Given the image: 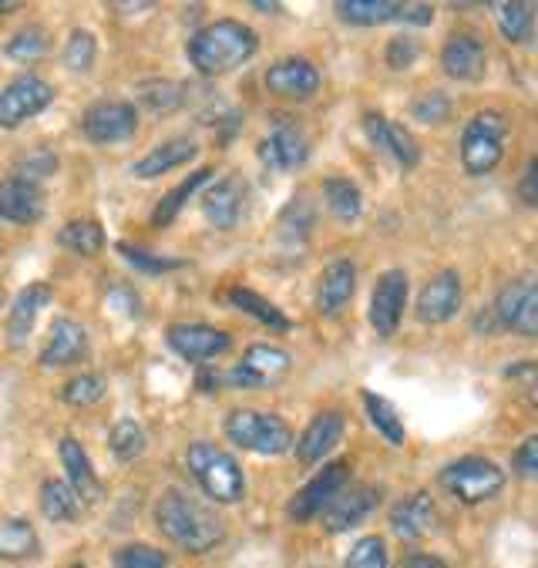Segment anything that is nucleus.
Wrapping results in <instances>:
<instances>
[{"label":"nucleus","mask_w":538,"mask_h":568,"mask_svg":"<svg viewBox=\"0 0 538 568\" xmlns=\"http://www.w3.org/2000/svg\"><path fill=\"white\" fill-rule=\"evenodd\" d=\"M155 525L172 545H179L192 555H202L226 538L223 518L212 508H205L199 498H192L179 488H169L155 501Z\"/></svg>","instance_id":"obj_1"},{"label":"nucleus","mask_w":538,"mask_h":568,"mask_svg":"<svg viewBox=\"0 0 538 568\" xmlns=\"http://www.w3.org/2000/svg\"><path fill=\"white\" fill-rule=\"evenodd\" d=\"M256 48H260V38L250 24L223 18V21H212V24L199 28L189 38L185 54L199 74L220 78V74H230L240 64H246L256 54Z\"/></svg>","instance_id":"obj_2"},{"label":"nucleus","mask_w":538,"mask_h":568,"mask_svg":"<svg viewBox=\"0 0 538 568\" xmlns=\"http://www.w3.org/2000/svg\"><path fill=\"white\" fill-rule=\"evenodd\" d=\"M185 468L189 475L199 481V488L220 505H236L246 495V475L240 468V462L230 450L215 447L209 440H195L185 450Z\"/></svg>","instance_id":"obj_3"},{"label":"nucleus","mask_w":538,"mask_h":568,"mask_svg":"<svg viewBox=\"0 0 538 568\" xmlns=\"http://www.w3.org/2000/svg\"><path fill=\"white\" fill-rule=\"evenodd\" d=\"M223 430L236 447L263 454V458H276V454H286L293 447V427L283 417L270 410H256V407L230 410Z\"/></svg>","instance_id":"obj_4"},{"label":"nucleus","mask_w":538,"mask_h":568,"mask_svg":"<svg viewBox=\"0 0 538 568\" xmlns=\"http://www.w3.org/2000/svg\"><path fill=\"white\" fill-rule=\"evenodd\" d=\"M508 122L501 111H478L461 132V165L468 175H488L505 159Z\"/></svg>","instance_id":"obj_5"},{"label":"nucleus","mask_w":538,"mask_h":568,"mask_svg":"<svg viewBox=\"0 0 538 568\" xmlns=\"http://www.w3.org/2000/svg\"><path fill=\"white\" fill-rule=\"evenodd\" d=\"M438 481L451 498L465 505H481L505 488V471L488 458H458L441 468Z\"/></svg>","instance_id":"obj_6"},{"label":"nucleus","mask_w":538,"mask_h":568,"mask_svg":"<svg viewBox=\"0 0 538 568\" xmlns=\"http://www.w3.org/2000/svg\"><path fill=\"white\" fill-rule=\"evenodd\" d=\"M293 367V357L273 344H253L243 361L226 374V384L236 390H270L276 387Z\"/></svg>","instance_id":"obj_7"},{"label":"nucleus","mask_w":538,"mask_h":568,"mask_svg":"<svg viewBox=\"0 0 538 568\" xmlns=\"http://www.w3.org/2000/svg\"><path fill=\"white\" fill-rule=\"evenodd\" d=\"M81 132L88 135V142L94 145H119L129 142L139 132V108L132 101H94L84 119H81Z\"/></svg>","instance_id":"obj_8"},{"label":"nucleus","mask_w":538,"mask_h":568,"mask_svg":"<svg viewBox=\"0 0 538 568\" xmlns=\"http://www.w3.org/2000/svg\"><path fill=\"white\" fill-rule=\"evenodd\" d=\"M54 101V88L38 74H21L0 88V129H21Z\"/></svg>","instance_id":"obj_9"},{"label":"nucleus","mask_w":538,"mask_h":568,"mask_svg":"<svg viewBox=\"0 0 538 568\" xmlns=\"http://www.w3.org/2000/svg\"><path fill=\"white\" fill-rule=\"evenodd\" d=\"M351 485V462H334L327 465L319 475H313L286 505V518L303 525V521H313L323 508L334 501V495H341L344 488Z\"/></svg>","instance_id":"obj_10"},{"label":"nucleus","mask_w":538,"mask_h":568,"mask_svg":"<svg viewBox=\"0 0 538 568\" xmlns=\"http://www.w3.org/2000/svg\"><path fill=\"white\" fill-rule=\"evenodd\" d=\"M495 320L505 329L521 333V336L538 333V286L531 276H518L501 286V293L495 300Z\"/></svg>","instance_id":"obj_11"},{"label":"nucleus","mask_w":538,"mask_h":568,"mask_svg":"<svg viewBox=\"0 0 538 568\" xmlns=\"http://www.w3.org/2000/svg\"><path fill=\"white\" fill-rule=\"evenodd\" d=\"M165 339H169V347L189 364H205L212 357H223L233 347V336L226 329L205 326V323H172Z\"/></svg>","instance_id":"obj_12"},{"label":"nucleus","mask_w":538,"mask_h":568,"mask_svg":"<svg viewBox=\"0 0 538 568\" xmlns=\"http://www.w3.org/2000/svg\"><path fill=\"white\" fill-rule=\"evenodd\" d=\"M407 290H410V283H407L404 270L380 273V280L374 286V296H370V326L380 336H394L397 333L404 306H407Z\"/></svg>","instance_id":"obj_13"},{"label":"nucleus","mask_w":538,"mask_h":568,"mask_svg":"<svg viewBox=\"0 0 538 568\" xmlns=\"http://www.w3.org/2000/svg\"><path fill=\"white\" fill-rule=\"evenodd\" d=\"M441 68L455 81H481L488 68V48L475 31H455L448 34L441 48Z\"/></svg>","instance_id":"obj_14"},{"label":"nucleus","mask_w":538,"mask_h":568,"mask_svg":"<svg viewBox=\"0 0 538 568\" xmlns=\"http://www.w3.org/2000/svg\"><path fill=\"white\" fill-rule=\"evenodd\" d=\"M266 91L286 101H309L319 91V71L306 58H283L266 71Z\"/></svg>","instance_id":"obj_15"},{"label":"nucleus","mask_w":538,"mask_h":568,"mask_svg":"<svg viewBox=\"0 0 538 568\" xmlns=\"http://www.w3.org/2000/svg\"><path fill=\"white\" fill-rule=\"evenodd\" d=\"M380 501V491L370 488V485H347L341 495H334V501L323 508V528L341 535V531H351L357 528Z\"/></svg>","instance_id":"obj_16"},{"label":"nucleus","mask_w":538,"mask_h":568,"mask_svg":"<svg viewBox=\"0 0 538 568\" xmlns=\"http://www.w3.org/2000/svg\"><path fill=\"white\" fill-rule=\"evenodd\" d=\"M461 296H465V286H461V276L455 270H445L438 273L430 283H424L420 296H417V320L420 323H448L458 306H461Z\"/></svg>","instance_id":"obj_17"},{"label":"nucleus","mask_w":538,"mask_h":568,"mask_svg":"<svg viewBox=\"0 0 538 568\" xmlns=\"http://www.w3.org/2000/svg\"><path fill=\"white\" fill-rule=\"evenodd\" d=\"M309 155V142L300 125L293 122H276V129L260 142V162L273 172H290L303 165Z\"/></svg>","instance_id":"obj_18"},{"label":"nucleus","mask_w":538,"mask_h":568,"mask_svg":"<svg viewBox=\"0 0 538 568\" xmlns=\"http://www.w3.org/2000/svg\"><path fill=\"white\" fill-rule=\"evenodd\" d=\"M344 430H347L344 414H337V410L316 414V417L306 424V430H303L300 437H293V444H296V458H300L303 465H319V462L327 458V454L344 440Z\"/></svg>","instance_id":"obj_19"},{"label":"nucleus","mask_w":538,"mask_h":568,"mask_svg":"<svg viewBox=\"0 0 538 568\" xmlns=\"http://www.w3.org/2000/svg\"><path fill=\"white\" fill-rule=\"evenodd\" d=\"M246 182L240 175H226L220 182H212L209 192L202 195V212L215 225V230H233L246 209Z\"/></svg>","instance_id":"obj_20"},{"label":"nucleus","mask_w":538,"mask_h":568,"mask_svg":"<svg viewBox=\"0 0 538 568\" xmlns=\"http://www.w3.org/2000/svg\"><path fill=\"white\" fill-rule=\"evenodd\" d=\"M364 132H367L370 145L380 149V152H387L400 169H414L420 162V149L414 142V135L404 125L390 122L387 115H377V111L364 115Z\"/></svg>","instance_id":"obj_21"},{"label":"nucleus","mask_w":538,"mask_h":568,"mask_svg":"<svg viewBox=\"0 0 538 568\" xmlns=\"http://www.w3.org/2000/svg\"><path fill=\"white\" fill-rule=\"evenodd\" d=\"M84 357H88V329L71 316H58L51 323L48 344L41 351V364L44 367H71V364H81Z\"/></svg>","instance_id":"obj_22"},{"label":"nucleus","mask_w":538,"mask_h":568,"mask_svg":"<svg viewBox=\"0 0 538 568\" xmlns=\"http://www.w3.org/2000/svg\"><path fill=\"white\" fill-rule=\"evenodd\" d=\"M357 293V263L337 260L319 273L316 283V313L319 316H337Z\"/></svg>","instance_id":"obj_23"},{"label":"nucleus","mask_w":538,"mask_h":568,"mask_svg":"<svg viewBox=\"0 0 538 568\" xmlns=\"http://www.w3.org/2000/svg\"><path fill=\"white\" fill-rule=\"evenodd\" d=\"M44 215V195L41 185L24 182L18 175L0 182V219L14 225H34Z\"/></svg>","instance_id":"obj_24"},{"label":"nucleus","mask_w":538,"mask_h":568,"mask_svg":"<svg viewBox=\"0 0 538 568\" xmlns=\"http://www.w3.org/2000/svg\"><path fill=\"white\" fill-rule=\"evenodd\" d=\"M51 300H54V293H51L48 283H31L28 290L18 293V300L11 306V316H8V344L14 351L28 344L38 316L44 313V306H51Z\"/></svg>","instance_id":"obj_25"},{"label":"nucleus","mask_w":538,"mask_h":568,"mask_svg":"<svg viewBox=\"0 0 538 568\" xmlns=\"http://www.w3.org/2000/svg\"><path fill=\"white\" fill-rule=\"evenodd\" d=\"M58 454H61V465L68 471V488L78 495V501H94L101 495V485H98V475L91 468V458H88V450L81 447V440L64 434L61 444H58Z\"/></svg>","instance_id":"obj_26"},{"label":"nucleus","mask_w":538,"mask_h":568,"mask_svg":"<svg viewBox=\"0 0 538 568\" xmlns=\"http://www.w3.org/2000/svg\"><path fill=\"white\" fill-rule=\"evenodd\" d=\"M195 155H199V145L192 139H165L162 145H155L145 159H139L132 165V175L135 179H159L172 169L189 165Z\"/></svg>","instance_id":"obj_27"},{"label":"nucleus","mask_w":538,"mask_h":568,"mask_svg":"<svg viewBox=\"0 0 538 568\" xmlns=\"http://www.w3.org/2000/svg\"><path fill=\"white\" fill-rule=\"evenodd\" d=\"M430 525H435V501H430V495H427V491H414V495H407V498H404V501H397V505H394V511H390V528H394V535H397V538L414 541V538L427 535V531H430Z\"/></svg>","instance_id":"obj_28"},{"label":"nucleus","mask_w":538,"mask_h":568,"mask_svg":"<svg viewBox=\"0 0 538 568\" xmlns=\"http://www.w3.org/2000/svg\"><path fill=\"white\" fill-rule=\"evenodd\" d=\"M337 14L347 24H361V28H374V24H387V21H400L404 4L397 0H341Z\"/></svg>","instance_id":"obj_29"},{"label":"nucleus","mask_w":538,"mask_h":568,"mask_svg":"<svg viewBox=\"0 0 538 568\" xmlns=\"http://www.w3.org/2000/svg\"><path fill=\"white\" fill-rule=\"evenodd\" d=\"M205 182H212V169H195V172H192L189 179H182L172 192H165L162 202H159L155 212H152V225H155V230H165V225H172V219L182 212V205H185Z\"/></svg>","instance_id":"obj_30"},{"label":"nucleus","mask_w":538,"mask_h":568,"mask_svg":"<svg viewBox=\"0 0 538 568\" xmlns=\"http://www.w3.org/2000/svg\"><path fill=\"white\" fill-rule=\"evenodd\" d=\"M491 11H495V21H498L508 44H525L531 38L535 14H531L528 0H495Z\"/></svg>","instance_id":"obj_31"},{"label":"nucleus","mask_w":538,"mask_h":568,"mask_svg":"<svg viewBox=\"0 0 538 568\" xmlns=\"http://www.w3.org/2000/svg\"><path fill=\"white\" fill-rule=\"evenodd\" d=\"M38 551V531L24 518H0V561H21Z\"/></svg>","instance_id":"obj_32"},{"label":"nucleus","mask_w":538,"mask_h":568,"mask_svg":"<svg viewBox=\"0 0 538 568\" xmlns=\"http://www.w3.org/2000/svg\"><path fill=\"white\" fill-rule=\"evenodd\" d=\"M58 243L78 256H98L104 250V230L94 219H71L58 233Z\"/></svg>","instance_id":"obj_33"},{"label":"nucleus","mask_w":538,"mask_h":568,"mask_svg":"<svg viewBox=\"0 0 538 568\" xmlns=\"http://www.w3.org/2000/svg\"><path fill=\"white\" fill-rule=\"evenodd\" d=\"M323 199H327V209H331L341 222H354V219H361V212H364V195H361V189H357L351 179H341V175H334V179L323 182Z\"/></svg>","instance_id":"obj_34"},{"label":"nucleus","mask_w":538,"mask_h":568,"mask_svg":"<svg viewBox=\"0 0 538 568\" xmlns=\"http://www.w3.org/2000/svg\"><path fill=\"white\" fill-rule=\"evenodd\" d=\"M364 404H367V417H370V424L377 427V434L387 440V444H394V447H404V440H407V430H404V420H400V414H397V407L387 400V397H380V394H364Z\"/></svg>","instance_id":"obj_35"},{"label":"nucleus","mask_w":538,"mask_h":568,"mask_svg":"<svg viewBox=\"0 0 538 568\" xmlns=\"http://www.w3.org/2000/svg\"><path fill=\"white\" fill-rule=\"evenodd\" d=\"M230 303H233L236 310H243V313L256 316L263 326H270V329H276V333H286V329H290V320L280 313V306H273L270 300H263V296H260V293H253V290L233 286V290H230Z\"/></svg>","instance_id":"obj_36"},{"label":"nucleus","mask_w":538,"mask_h":568,"mask_svg":"<svg viewBox=\"0 0 538 568\" xmlns=\"http://www.w3.org/2000/svg\"><path fill=\"white\" fill-rule=\"evenodd\" d=\"M78 495L68 488V481H44L41 485V511L51 521H71L78 515Z\"/></svg>","instance_id":"obj_37"},{"label":"nucleus","mask_w":538,"mask_h":568,"mask_svg":"<svg viewBox=\"0 0 538 568\" xmlns=\"http://www.w3.org/2000/svg\"><path fill=\"white\" fill-rule=\"evenodd\" d=\"M108 444H112L115 458L129 465V462H135V458H142V454H145V430L135 420H119L112 427V437H108Z\"/></svg>","instance_id":"obj_38"},{"label":"nucleus","mask_w":538,"mask_h":568,"mask_svg":"<svg viewBox=\"0 0 538 568\" xmlns=\"http://www.w3.org/2000/svg\"><path fill=\"white\" fill-rule=\"evenodd\" d=\"M94 58H98V41L91 31H71L68 44H64V64L74 71V74H88L94 68Z\"/></svg>","instance_id":"obj_39"},{"label":"nucleus","mask_w":538,"mask_h":568,"mask_svg":"<svg viewBox=\"0 0 538 568\" xmlns=\"http://www.w3.org/2000/svg\"><path fill=\"white\" fill-rule=\"evenodd\" d=\"M119 253H122V260H125L129 266H135V270L145 273V276H162V273H172V270L182 266V260H169V256H162V253H149V250H142V246H129V243H119Z\"/></svg>","instance_id":"obj_40"},{"label":"nucleus","mask_w":538,"mask_h":568,"mask_svg":"<svg viewBox=\"0 0 538 568\" xmlns=\"http://www.w3.org/2000/svg\"><path fill=\"white\" fill-rule=\"evenodd\" d=\"M104 394H108V384H104V377H98V374H81V377L68 381L64 390H61V397H64L71 407H91V404H98Z\"/></svg>","instance_id":"obj_41"},{"label":"nucleus","mask_w":538,"mask_h":568,"mask_svg":"<svg viewBox=\"0 0 538 568\" xmlns=\"http://www.w3.org/2000/svg\"><path fill=\"white\" fill-rule=\"evenodd\" d=\"M139 101L149 111H172L182 104V88L175 81H145L139 88Z\"/></svg>","instance_id":"obj_42"},{"label":"nucleus","mask_w":538,"mask_h":568,"mask_svg":"<svg viewBox=\"0 0 538 568\" xmlns=\"http://www.w3.org/2000/svg\"><path fill=\"white\" fill-rule=\"evenodd\" d=\"M44 48H48L44 31H41V28H24V31H18V34L8 41V58L31 64V61H38V58L44 54Z\"/></svg>","instance_id":"obj_43"},{"label":"nucleus","mask_w":538,"mask_h":568,"mask_svg":"<svg viewBox=\"0 0 538 568\" xmlns=\"http://www.w3.org/2000/svg\"><path fill=\"white\" fill-rule=\"evenodd\" d=\"M115 568H169V555L152 545H125L115 555Z\"/></svg>","instance_id":"obj_44"},{"label":"nucleus","mask_w":538,"mask_h":568,"mask_svg":"<svg viewBox=\"0 0 538 568\" xmlns=\"http://www.w3.org/2000/svg\"><path fill=\"white\" fill-rule=\"evenodd\" d=\"M347 568H387V545L377 535L361 538L351 555H347Z\"/></svg>","instance_id":"obj_45"},{"label":"nucleus","mask_w":538,"mask_h":568,"mask_svg":"<svg viewBox=\"0 0 538 568\" xmlns=\"http://www.w3.org/2000/svg\"><path fill=\"white\" fill-rule=\"evenodd\" d=\"M410 111H414V119L417 122H424V125H430V122H445L448 119V111H451V101L441 94V91H427V94H420L414 104H410Z\"/></svg>","instance_id":"obj_46"},{"label":"nucleus","mask_w":538,"mask_h":568,"mask_svg":"<svg viewBox=\"0 0 538 568\" xmlns=\"http://www.w3.org/2000/svg\"><path fill=\"white\" fill-rule=\"evenodd\" d=\"M417 54H420V44L410 34L390 38V44H387V64H390V71H407L417 61Z\"/></svg>","instance_id":"obj_47"},{"label":"nucleus","mask_w":538,"mask_h":568,"mask_svg":"<svg viewBox=\"0 0 538 568\" xmlns=\"http://www.w3.org/2000/svg\"><path fill=\"white\" fill-rule=\"evenodd\" d=\"M58 169V159L51 155V152H31L28 159H21V165H18V179H24V182H34L38 185V179H44V175H51Z\"/></svg>","instance_id":"obj_48"},{"label":"nucleus","mask_w":538,"mask_h":568,"mask_svg":"<svg viewBox=\"0 0 538 568\" xmlns=\"http://www.w3.org/2000/svg\"><path fill=\"white\" fill-rule=\"evenodd\" d=\"M515 471H518L521 478H535V475H538V437H535V434L525 437L521 447L515 450Z\"/></svg>","instance_id":"obj_49"},{"label":"nucleus","mask_w":538,"mask_h":568,"mask_svg":"<svg viewBox=\"0 0 538 568\" xmlns=\"http://www.w3.org/2000/svg\"><path fill=\"white\" fill-rule=\"evenodd\" d=\"M535 175H538V159H528L525 175H521V185H518V192H521V202H525V205H535V202H538Z\"/></svg>","instance_id":"obj_50"},{"label":"nucleus","mask_w":538,"mask_h":568,"mask_svg":"<svg viewBox=\"0 0 538 568\" xmlns=\"http://www.w3.org/2000/svg\"><path fill=\"white\" fill-rule=\"evenodd\" d=\"M400 21H407V24H430V21H435V8H430V4H404Z\"/></svg>","instance_id":"obj_51"},{"label":"nucleus","mask_w":538,"mask_h":568,"mask_svg":"<svg viewBox=\"0 0 538 568\" xmlns=\"http://www.w3.org/2000/svg\"><path fill=\"white\" fill-rule=\"evenodd\" d=\"M397 568H448L438 555H407Z\"/></svg>","instance_id":"obj_52"},{"label":"nucleus","mask_w":538,"mask_h":568,"mask_svg":"<svg viewBox=\"0 0 538 568\" xmlns=\"http://www.w3.org/2000/svg\"><path fill=\"white\" fill-rule=\"evenodd\" d=\"M508 377L511 381H518L525 390H531V384H535V364H521V367H511L508 371Z\"/></svg>","instance_id":"obj_53"},{"label":"nucleus","mask_w":538,"mask_h":568,"mask_svg":"<svg viewBox=\"0 0 538 568\" xmlns=\"http://www.w3.org/2000/svg\"><path fill=\"white\" fill-rule=\"evenodd\" d=\"M253 8H256V11H263V14H270V11H280V4H263V0H256Z\"/></svg>","instance_id":"obj_54"},{"label":"nucleus","mask_w":538,"mask_h":568,"mask_svg":"<svg viewBox=\"0 0 538 568\" xmlns=\"http://www.w3.org/2000/svg\"><path fill=\"white\" fill-rule=\"evenodd\" d=\"M21 4H14V0H4V4H0V14H11V11H18Z\"/></svg>","instance_id":"obj_55"},{"label":"nucleus","mask_w":538,"mask_h":568,"mask_svg":"<svg viewBox=\"0 0 538 568\" xmlns=\"http://www.w3.org/2000/svg\"><path fill=\"white\" fill-rule=\"evenodd\" d=\"M0 253H4V240H0Z\"/></svg>","instance_id":"obj_56"},{"label":"nucleus","mask_w":538,"mask_h":568,"mask_svg":"<svg viewBox=\"0 0 538 568\" xmlns=\"http://www.w3.org/2000/svg\"><path fill=\"white\" fill-rule=\"evenodd\" d=\"M74 568H84V565H74Z\"/></svg>","instance_id":"obj_57"},{"label":"nucleus","mask_w":538,"mask_h":568,"mask_svg":"<svg viewBox=\"0 0 538 568\" xmlns=\"http://www.w3.org/2000/svg\"><path fill=\"white\" fill-rule=\"evenodd\" d=\"M0 303H4V296H0Z\"/></svg>","instance_id":"obj_58"}]
</instances>
